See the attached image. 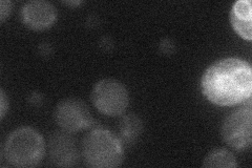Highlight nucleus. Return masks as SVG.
Wrapping results in <instances>:
<instances>
[{"mask_svg": "<svg viewBox=\"0 0 252 168\" xmlns=\"http://www.w3.org/2000/svg\"><path fill=\"white\" fill-rule=\"evenodd\" d=\"M12 7L13 3L10 0H2L0 2V20H1V22H4V20L11 15Z\"/></svg>", "mask_w": 252, "mask_h": 168, "instance_id": "12", "label": "nucleus"}, {"mask_svg": "<svg viewBox=\"0 0 252 168\" xmlns=\"http://www.w3.org/2000/svg\"><path fill=\"white\" fill-rule=\"evenodd\" d=\"M7 108H9V105H7L5 93L3 90H1L0 91V117H1V119L4 118Z\"/></svg>", "mask_w": 252, "mask_h": 168, "instance_id": "13", "label": "nucleus"}, {"mask_svg": "<svg viewBox=\"0 0 252 168\" xmlns=\"http://www.w3.org/2000/svg\"><path fill=\"white\" fill-rule=\"evenodd\" d=\"M243 104V106L231 111L224 119L220 129L225 143L235 150L246 149L252 143L251 100Z\"/></svg>", "mask_w": 252, "mask_h": 168, "instance_id": "4", "label": "nucleus"}, {"mask_svg": "<svg viewBox=\"0 0 252 168\" xmlns=\"http://www.w3.org/2000/svg\"><path fill=\"white\" fill-rule=\"evenodd\" d=\"M230 22L234 32L243 39L252 40V6L250 0H239L233 3Z\"/></svg>", "mask_w": 252, "mask_h": 168, "instance_id": "9", "label": "nucleus"}, {"mask_svg": "<svg viewBox=\"0 0 252 168\" xmlns=\"http://www.w3.org/2000/svg\"><path fill=\"white\" fill-rule=\"evenodd\" d=\"M202 93L218 106L245 103L252 95L250 63L238 57H228L212 63L201 79Z\"/></svg>", "mask_w": 252, "mask_h": 168, "instance_id": "1", "label": "nucleus"}, {"mask_svg": "<svg viewBox=\"0 0 252 168\" xmlns=\"http://www.w3.org/2000/svg\"><path fill=\"white\" fill-rule=\"evenodd\" d=\"M142 131H143V122L136 115H126L120 121V140L125 143L135 142Z\"/></svg>", "mask_w": 252, "mask_h": 168, "instance_id": "11", "label": "nucleus"}, {"mask_svg": "<svg viewBox=\"0 0 252 168\" xmlns=\"http://www.w3.org/2000/svg\"><path fill=\"white\" fill-rule=\"evenodd\" d=\"M21 21L31 30L43 31L53 27L57 19V11L45 0H32L22 6Z\"/></svg>", "mask_w": 252, "mask_h": 168, "instance_id": "8", "label": "nucleus"}, {"mask_svg": "<svg viewBox=\"0 0 252 168\" xmlns=\"http://www.w3.org/2000/svg\"><path fill=\"white\" fill-rule=\"evenodd\" d=\"M54 118L62 131L70 134L89 129L93 123L89 106L77 98L61 100L55 108Z\"/></svg>", "mask_w": 252, "mask_h": 168, "instance_id": "6", "label": "nucleus"}, {"mask_svg": "<svg viewBox=\"0 0 252 168\" xmlns=\"http://www.w3.org/2000/svg\"><path fill=\"white\" fill-rule=\"evenodd\" d=\"M49 155L54 165L59 167H73L79 162V150L76 140L65 131L55 132L50 135Z\"/></svg>", "mask_w": 252, "mask_h": 168, "instance_id": "7", "label": "nucleus"}, {"mask_svg": "<svg viewBox=\"0 0 252 168\" xmlns=\"http://www.w3.org/2000/svg\"><path fill=\"white\" fill-rule=\"evenodd\" d=\"M204 167L208 168H234L239 164L232 153L224 148H217L211 150L204 159Z\"/></svg>", "mask_w": 252, "mask_h": 168, "instance_id": "10", "label": "nucleus"}, {"mask_svg": "<svg viewBox=\"0 0 252 168\" xmlns=\"http://www.w3.org/2000/svg\"><path fill=\"white\" fill-rule=\"evenodd\" d=\"M81 155L85 163L93 168L119 167L124 160L122 141L103 129H94L85 135Z\"/></svg>", "mask_w": 252, "mask_h": 168, "instance_id": "2", "label": "nucleus"}, {"mask_svg": "<svg viewBox=\"0 0 252 168\" xmlns=\"http://www.w3.org/2000/svg\"><path fill=\"white\" fill-rule=\"evenodd\" d=\"M91 98L101 114L110 117L122 115L129 104L127 90L115 79L100 80L94 84Z\"/></svg>", "mask_w": 252, "mask_h": 168, "instance_id": "5", "label": "nucleus"}, {"mask_svg": "<svg viewBox=\"0 0 252 168\" xmlns=\"http://www.w3.org/2000/svg\"><path fill=\"white\" fill-rule=\"evenodd\" d=\"M46 145L41 134L32 127L12 132L4 142L3 156L15 167H35L45 156Z\"/></svg>", "mask_w": 252, "mask_h": 168, "instance_id": "3", "label": "nucleus"}]
</instances>
